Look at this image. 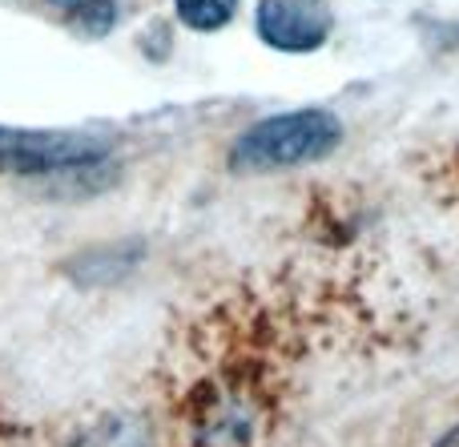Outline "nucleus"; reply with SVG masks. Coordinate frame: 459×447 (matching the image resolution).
Segmentation results:
<instances>
[{"instance_id":"obj_1","label":"nucleus","mask_w":459,"mask_h":447,"mask_svg":"<svg viewBox=\"0 0 459 447\" xmlns=\"http://www.w3.org/2000/svg\"><path fill=\"white\" fill-rule=\"evenodd\" d=\"M342 142V125L334 113L326 109H294L278 113V117L258 121L246 129L230 150L234 169H286V166H307V161H323Z\"/></svg>"},{"instance_id":"obj_2","label":"nucleus","mask_w":459,"mask_h":447,"mask_svg":"<svg viewBox=\"0 0 459 447\" xmlns=\"http://www.w3.org/2000/svg\"><path fill=\"white\" fill-rule=\"evenodd\" d=\"M109 153V137L69 129H4L0 125V174H56L85 169Z\"/></svg>"},{"instance_id":"obj_3","label":"nucleus","mask_w":459,"mask_h":447,"mask_svg":"<svg viewBox=\"0 0 459 447\" xmlns=\"http://www.w3.org/2000/svg\"><path fill=\"white\" fill-rule=\"evenodd\" d=\"M254 29L278 53H315L331 37L334 16L326 0H258Z\"/></svg>"},{"instance_id":"obj_4","label":"nucleus","mask_w":459,"mask_h":447,"mask_svg":"<svg viewBox=\"0 0 459 447\" xmlns=\"http://www.w3.org/2000/svg\"><path fill=\"white\" fill-rule=\"evenodd\" d=\"M150 427L137 416H109L97 427H89L73 447H150Z\"/></svg>"},{"instance_id":"obj_5","label":"nucleus","mask_w":459,"mask_h":447,"mask_svg":"<svg viewBox=\"0 0 459 447\" xmlns=\"http://www.w3.org/2000/svg\"><path fill=\"white\" fill-rule=\"evenodd\" d=\"M174 13L186 29L194 32H218L234 21L238 0H174Z\"/></svg>"},{"instance_id":"obj_6","label":"nucleus","mask_w":459,"mask_h":447,"mask_svg":"<svg viewBox=\"0 0 459 447\" xmlns=\"http://www.w3.org/2000/svg\"><path fill=\"white\" fill-rule=\"evenodd\" d=\"M48 4L61 8L81 32H89V37L109 32V24L117 21V0H48Z\"/></svg>"},{"instance_id":"obj_7","label":"nucleus","mask_w":459,"mask_h":447,"mask_svg":"<svg viewBox=\"0 0 459 447\" xmlns=\"http://www.w3.org/2000/svg\"><path fill=\"white\" fill-rule=\"evenodd\" d=\"M436 447H459V427H452V432L444 435V440H439Z\"/></svg>"}]
</instances>
